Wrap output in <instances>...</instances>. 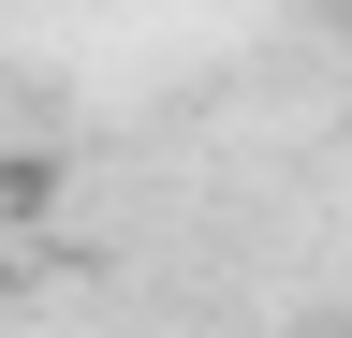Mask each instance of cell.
Masks as SVG:
<instances>
[{
    "mask_svg": "<svg viewBox=\"0 0 352 338\" xmlns=\"http://www.w3.org/2000/svg\"><path fill=\"white\" fill-rule=\"evenodd\" d=\"M338 45H352V0H338Z\"/></svg>",
    "mask_w": 352,
    "mask_h": 338,
    "instance_id": "6da1fadb",
    "label": "cell"
}]
</instances>
